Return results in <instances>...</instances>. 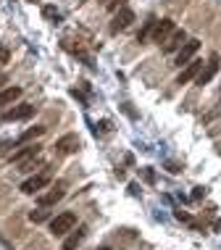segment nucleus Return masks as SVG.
<instances>
[{
	"mask_svg": "<svg viewBox=\"0 0 221 250\" xmlns=\"http://www.w3.org/2000/svg\"><path fill=\"white\" fill-rule=\"evenodd\" d=\"M74 227H77V216H74V213H61V216H53V219H50L53 237H66Z\"/></svg>",
	"mask_w": 221,
	"mask_h": 250,
	"instance_id": "f257e3e1",
	"label": "nucleus"
},
{
	"mask_svg": "<svg viewBox=\"0 0 221 250\" xmlns=\"http://www.w3.org/2000/svg\"><path fill=\"white\" fill-rule=\"evenodd\" d=\"M132 21H135V11H132V8H126V5H124V8H119L116 13H113L111 32H113V35H116V32H124V29H126V26H129Z\"/></svg>",
	"mask_w": 221,
	"mask_h": 250,
	"instance_id": "f03ea898",
	"label": "nucleus"
},
{
	"mask_svg": "<svg viewBox=\"0 0 221 250\" xmlns=\"http://www.w3.org/2000/svg\"><path fill=\"white\" fill-rule=\"evenodd\" d=\"M198 50H200V42H198V40H187L182 48L177 50V61H174V63H177L179 69H182V66H187L192 58H195V53H198Z\"/></svg>",
	"mask_w": 221,
	"mask_h": 250,
	"instance_id": "7ed1b4c3",
	"label": "nucleus"
},
{
	"mask_svg": "<svg viewBox=\"0 0 221 250\" xmlns=\"http://www.w3.org/2000/svg\"><path fill=\"white\" fill-rule=\"evenodd\" d=\"M177 29V26H174V21L171 19H163V21H156V26H153V35H150V40L153 42H166V40L171 37V32Z\"/></svg>",
	"mask_w": 221,
	"mask_h": 250,
	"instance_id": "20e7f679",
	"label": "nucleus"
},
{
	"mask_svg": "<svg viewBox=\"0 0 221 250\" xmlns=\"http://www.w3.org/2000/svg\"><path fill=\"white\" fill-rule=\"evenodd\" d=\"M216 71H219V56L213 53V56L208 58V63H205V69H200V74L195 77V82L203 87V84H208L213 77H216Z\"/></svg>",
	"mask_w": 221,
	"mask_h": 250,
	"instance_id": "39448f33",
	"label": "nucleus"
},
{
	"mask_svg": "<svg viewBox=\"0 0 221 250\" xmlns=\"http://www.w3.org/2000/svg\"><path fill=\"white\" fill-rule=\"evenodd\" d=\"M35 113V105L32 103H24V105H13L11 111L3 113V121H21V119H29Z\"/></svg>",
	"mask_w": 221,
	"mask_h": 250,
	"instance_id": "423d86ee",
	"label": "nucleus"
},
{
	"mask_svg": "<svg viewBox=\"0 0 221 250\" xmlns=\"http://www.w3.org/2000/svg\"><path fill=\"white\" fill-rule=\"evenodd\" d=\"M200 69H203V61H195V58H192L190 63H187L184 69L179 71V77H177V84H187V82H192V79H195L198 74H200Z\"/></svg>",
	"mask_w": 221,
	"mask_h": 250,
	"instance_id": "0eeeda50",
	"label": "nucleus"
},
{
	"mask_svg": "<svg viewBox=\"0 0 221 250\" xmlns=\"http://www.w3.org/2000/svg\"><path fill=\"white\" fill-rule=\"evenodd\" d=\"M187 40H190V37H187V32H184V29H174V32H171V37L163 42V50H166V53H177V50L187 42Z\"/></svg>",
	"mask_w": 221,
	"mask_h": 250,
	"instance_id": "6e6552de",
	"label": "nucleus"
},
{
	"mask_svg": "<svg viewBox=\"0 0 221 250\" xmlns=\"http://www.w3.org/2000/svg\"><path fill=\"white\" fill-rule=\"evenodd\" d=\"M48 177H45V174H37V177H29V179H26L24 182V185H21V192L24 195H35V192H40V190H42V187H48Z\"/></svg>",
	"mask_w": 221,
	"mask_h": 250,
	"instance_id": "1a4fd4ad",
	"label": "nucleus"
},
{
	"mask_svg": "<svg viewBox=\"0 0 221 250\" xmlns=\"http://www.w3.org/2000/svg\"><path fill=\"white\" fill-rule=\"evenodd\" d=\"M84 237H87V227L79 224L77 229H71L69 237L63 240V250H77L79 245H82V240H84Z\"/></svg>",
	"mask_w": 221,
	"mask_h": 250,
	"instance_id": "9d476101",
	"label": "nucleus"
},
{
	"mask_svg": "<svg viewBox=\"0 0 221 250\" xmlns=\"http://www.w3.org/2000/svg\"><path fill=\"white\" fill-rule=\"evenodd\" d=\"M37 153H40V145H26V147H21V150H16L11 155V164H24V161L35 158Z\"/></svg>",
	"mask_w": 221,
	"mask_h": 250,
	"instance_id": "9b49d317",
	"label": "nucleus"
},
{
	"mask_svg": "<svg viewBox=\"0 0 221 250\" xmlns=\"http://www.w3.org/2000/svg\"><path fill=\"white\" fill-rule=\"evenodd\" d=\"M61 198H63V187L58 185L56 190H50V192L40 195V198H37V203H40V206H42V208H48V206H56V203L61 200Z\"/></svg>",
	"mask_w": 221,
	"mask_h": 250,
	"instance_id": "f8f14e48",
	"label": "nucleus"
},
{
	"mask_svg": "<svg viewBox=\"0 0 221 250\" xmlns=\"http://www.w3.org/2000/svg\"><path fill=\"white\" fill-rule=\"evenodd\" d=\"M56 147H58L61 153H74V150L79 147V137H77V134H66V137H61V140L56 143Z\"/></svg>",
	"mask_w": 221,
	"mask_h": 250,
	"instance_id": "ddd939ff",
	"label": "nucleus"
},
{
	"mask_svg": "<svg viewBox=\"0 0 221 250\" xmlns=\"http://www.w3.org/2000/svg\"><path fill=\"white\" fill-rule=\"evenodd\" d=\"M16 98H21V87H5V90H0V105H11Z\"/></svg>",
	"mask_w": 221,
	"mask_h": 250,
	"instance_id": "4468645a",
	"label": "nucleus"
},
{
	"mask_svg": "<svg viewBox=\"0 0 221 250\" xmlns=\"http://www.w3.org/2000/svg\"><path fill=\"white\" fill-rule=\"evenodd\" d=\"M45 132V126H32V129H26L21 137H19V143H29V140H35V137H40V134Z\"/></svg>",
	"mask_w": 221,
	"mask_h": 250,
	"instance_id": "2eb2a0df",
	"label": "nucleus"
},
{
	"mask_svg": "<svg viewBox=\"0 0 221 250\" xmlns=\"http://www.w3.org/2000/svg\"><path fill=\"white\" fill-rule=\"evenodd\" d=\"M50 219V211H45L42 206H40V211H32L29 213V221H35V224H42V221Z\"/></svg>",
	"mask_w": 221,
	"mask_h": 250,
	"instance_id": "dca6fc26",
	"label": "nucleus"
},
{
	"mask_svg": "<svg viewBox=\"0 0 221 250\" xmlns=\"http://www.w3.org/2000/svg\"><path fill=\"white\" fill-rule=\"evenodd\" d=\"M126 5V0H108V3H105V8H108L111 13H116L119 8H124Z\"/></svg>",
	"mask_w": 221,
	"mask_h": 250,
	"instance_id": "f3484780",
	"label": "nucleus"
},
{
	"mask_svg": "<svg viewBox=\"0 0 221 250\" xmlns=\"http://www.w3.org/2000/svg\"><path fill=\"white\" fill-rule=\"evenodd\" d=\"M42 16L50 19V21H58V11L53 8V5H45V8H42Z\"/></svg>",
	"mask_w": 221,
	"mask_h": 250,
	"instance_id": "a211bd4d",
	"label": "nucleus"
},
{
	"mask_svg": "<svg viewBox=\"0 0 221 250\" xmlns=\"http://www.w3.org/2000/svg\"><path fill=\"white\" fill-rule=\"evenodd\" d=\"M0 63H8V50L0 48Z\"/></svg>",
	"mask_w": 221,
	"mask_h": 250,
	"instance_id": "6ab92c4d",
	"label": "nucleus"
},
{
	"mask_svg": "<svg viewBox=\"0 0 221 250\" xmlns=\"http://www.w3.org/2000/svg\"><path fill=\"white\" fill-rule=\"evenodd\" d=\"M203 192H205L203 187H195V192H192V198H203Z\"/></svg>",
	"mask_w": 221,
	"mask_h": 250,
	"instance_id": "aec40b11",
	"label": "nucleus"
},
{
	"mask_svg": "<svg viewBox=\"0 0 221 250\" xmlns=\"http://www.w3.org/2000/svg\"><path fill=\"white\" fill-rule=\"evenodd\" d=\"M95 250H111V248H105V245H103V248H95Z\"/></svg>",
	"mask_w": 221,
	"mask_h": 250,
	"instance_id": "412c9836",
	"label": "nucleus"
},
{
	"mask_svg": "<svg viewBox=\"0 0 221 250\" xmlns=\"http://www.w3.org/2000/svg\"><path fill=\"white\" fill-rule=\"evenodd\" d=\"M216 229H221V221H216Z\"/></svg>",
	"mask_w": 221,
	"mask_h": 250,
	"instance_id": "4be33fe9",
	"label": "nucleus"
},
{
	"mask_svg": "<svg viewBox=\"0 0 221 250\" xmlns=\"http://www.w3.org/2000/svg\"><path fill=\"white\" fill-rule=\"evenodd\" d=\"M32 3H35V0H32Z\"/></svg>",
	"mask_w": 221,
	"mask_h": 250,
	"instance_id": "5701e85b",
	"label": "nucleus"
}]
</instances>
